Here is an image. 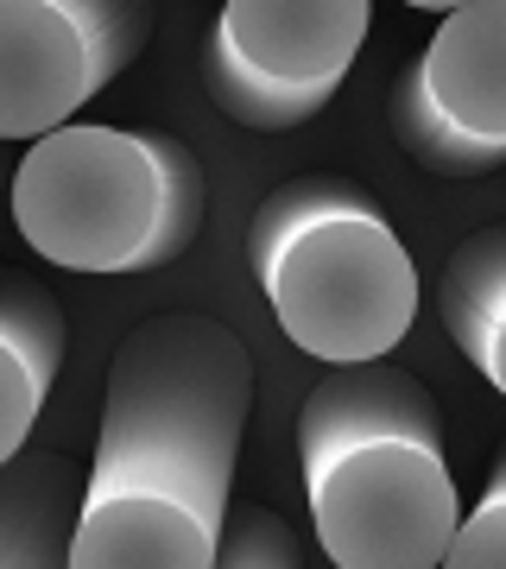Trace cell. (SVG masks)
<instances>
[{
    "mask_svg": "<svg viewBox=\"0 0 506 569\" xmlns=\"http://www.w3.org/2000/svg\"><path fill=\"white\" fill-rule=\"evenodd\" d=\"M254 361L202 310L146 317L108 367L70 569H216L241 462Z\"/></svg>",
    "mask_w": 506,
    "mask_h": 569,
    "instance_id": "1",
    "label": "cell"
},
{
    "mask_svg": "<svg viewBox=\"0 0 506 569\" xmlns=\"http://www.w3.org/2000/svg\"><path fill=\"white\" fill-rule=\"evenodd\" d=\"M310 531L336 569H437L463 526L444 418L393 361L329 367L298 418Z\"/></svg>",
    "mask_w": 506,
    "mask_h": 569,
    "instance_id": "2",
    "label": "cell"
},
{
    "mask_svg": "<svg viewBox=\"0 0 506 569\" xmlns=\"http://www.w3.org/2000/svg\"><path fill=\"white\" fill-rule=\"evenodd\" d=\"M247 266L285 342L324 367L386 361L418 323V266L355 178L279 183L247 228Z\"/></svg>",
    "mask_w": 506,
    "mask_h": 569,
    "instance_id": "3",
    "label": "cell"
},
{
    "mask_svg": "<svg viewBox=\"0 0 506 569\" xmlns=\"http://www.w3.org/2000/svg\"><path fill=\"white\" fill-rule=\"evenodd\" d=\"M13 222L63 272H159L197 247L209 178L171 133L77 121L13 164Z\"/></svg>",
    "mask_w": 506,
    "mask_h": 569,
    "instance_id": "4",
    "label": "cell"
},
{
    "mask_svg": "<svg viewBox=\"0 0 506 569\" xmlns=\"http://www.w3.org/2000/svg\"><path fill=\"white\" fill-rule=\"evenodd\" d=\"M367 26V0H228L202 51V89L247 133H291L343 89Z\"/></svg>",
    "mask_w": 506,
    "mask_h": 569,
    "instance_id": "5",
    "label": "cell"
},
{
    "mask_svg": "<svg viewBox=\"0 0 506 569\" xmlns=\"http://www.w3.org/2000/svg\"><path fill=\"white\" fill-rule=\"evenodd\" d=\"M386 121L430 178H487L506 164V0L449 7L418 63H405Z\"/></svg>",
    "mask_w": 506,
    "mask_h": 569,
    "instance_id": "6",
    "label": "cell"
},
{
    "mask_svg": "<svg viewBox=\"0 0 506 569\" xmlns=\"http://www.w3.org/2000/svg\"><path fill=\"white\" fill-rule=\"evenodd\" d=\"M146 39V0H0V146L77 127Z\"/></svg>",
    "mask_w": 506,
    "mask_h": 569,
    "instance_id": "7",
    "label": "cell"
},
{
    "mask_svg": "<svg viewBox=\"0 0 506 569\" xmlns=\"http://www.w3.org/2000/svg\"><path fill=\"white\" fill-rule=\"evenodd\" d=\"M63 367V305L32 272L0 266V468L32 449L44 399Z\"/></svg>",
    "mask_w": 506,
    "mask_h": 569,
    "instance_id": "8",
    "label": "cell"
},
{
    "mask_svg": "<svg viewBox=\"0 0 506 569\" xmlns=\"http://www.w3.org/2000/svg\"><path fill=\"white\" fill-rule=\"evenodd\" d=\"M82 475L89 462L51 443H32L0 468V569H70Z\"/></svg>",
    "mask_w": 506,
    "mask_h": 569,
    "instance_id": "9",
    "label": "cell"
},
{
    "mask_svg": "<svg viewBox=\"0 0 506 569\" xmlns=\"http://www.w3.org/2000/svg\"><path fill=\"white\" fill-rule=\"evenodd\" d=\"M449 342L468 355V367L506 399V222L468 234L444 266L437 284Z\"/></svg>",
    "mask_w": 506,
    "mask_h": 569,
    "instance_id": "10",
    "label": "cell"
},
{
    "mask_svg": "<svg viewBox=\"0 0 506 569\" xmlns=\"http://www.w3.org/2000/svg\"><path fill=\"white\" fill-rule=\"evenodd\" d=\"M437 569H506V443L494 456V468H487L482 500L463 512V526H456Z\"/></svg>",
    "mask_w": 506,
    "mask_h": 569,
    "instance_id": "11",
    "label": "cell"
},
{
    "mask_svg": "<svg viewBox=\"0 0 506 569\" xmlns=\"http://www.w3.org/2000/svg\"><path fill=\"white\" fill-rule=\"evenodd\" d=\"M216 569H304V550L272 507H241L228 512V538Z\"/></svg>",
    "mask_w": 506,
    "mask_h": 569,
    "instance_id": "12",
    "label": "cell"
},
{
    "mask_svg": "<svg viewBox=\"0 0 506 569\" xmlns=\"http://www.w3.org/2000/svg\"><path fill=\"white\" fill-rule=\"evenodd\" d=\"M0 171H7V159H0Z\"/></svg>",
    "mask_w": 506,
    "mask_h": 569,
    "instance_id": "13",
    "label": "cell"
}]
</instances>
